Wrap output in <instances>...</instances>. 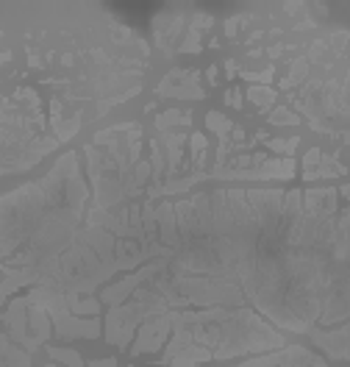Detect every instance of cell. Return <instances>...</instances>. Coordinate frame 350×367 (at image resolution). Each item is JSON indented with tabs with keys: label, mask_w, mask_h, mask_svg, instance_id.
<instances>
[{
	"label": "cell",
	"mask_w": 350,
	"mask_h": 367,
	"mask_svg": "<svg viewBox=\"0 0 350 367\" xmlns=\"http://www.w3.org/2000/svg\"><path fill=\"white\" fill-rule=\"evenodd\" d=\"M250 98H253L258 106H267V103L273 100V95H270V92H261V89H253V92H250Z\"/></svg>",
	"instance_id": "cell-5"
},
{
	"label": "cell",
	"mask_w": 350,
	"mask_h": 367,
	"mask_svg": "<svg viewBox=\"0 0 350 367\" xmlns=\"http://www.w3.org/2000/svg\"><path fill=\"white\" fill-rule=\"evenodd\" d=\"M50 356H56V359H61L64 365H70V367H84L81 365V359H78V353L75 350H64V348H50Z\"/></svg>",
	"instance_id": "cell-2"
},
{
	"label": "cell",
	"mask_w": 350,
	"mask_h": 367,
	"mask_svg": "<svg viewBox=\"0 0 350 367\" xmlns=\"http://www.w3.org/2000/svg\"><path fill=\"white\" fill-rule=\"evenodd\" d=\"M170 328H172L170 312L147 317L145 323H142V328H139V337H137V342H134L131 350H134V353H147V350L162 348V342H164V337L170 334Z\"/></svg>",
	"instance_id": "cell-1"
},
{
	"label": "cell",
	"mask_w": 350,
	"mask_h": 367,
	"mask_svg": "<svg viewBox=\"0 0 350 367\" xmlns=\"http://www.w3.org/2000/svg\"><path fill=\"white\" fill-rule=\"evenodd\" d=\"M295 145H298V139H275V142H270V147H273L275 153H292L295 150Z\"/></svg>",
	"instance_id": "cell-3"
},
{
	"label": "cell",
	"mask_w": 350,
	"mask_h": 367,
	"mask_svg": "<svg viewBox=\"0 0 350 367\" xmlns=\"http://www.w3.org/2000/svg\"><path fill=\"white\" fill-rule=\"evenodd\" d=\"M209 125H211L214 131H220V134H225L231 122H228L225 117H220V114H209Z\"/></svg>",
	"instance_id": "cell-4"
},
{
	"label": "cell",
	"mask_w": 350,
	"mask_h": 367,
	"mask_svg": "<svg viewBox=\"0 0 350 367\" xmlns=\"http://www.w3.org/2000/svg\"><path fill=\"white\" fill-rule=\"evenodd\" d=\"M273 122H298V117H292L289 111H283V109H278L273 114Z\"/></svg>",
	"instance_id": "cell-6"
}]
</instances>
